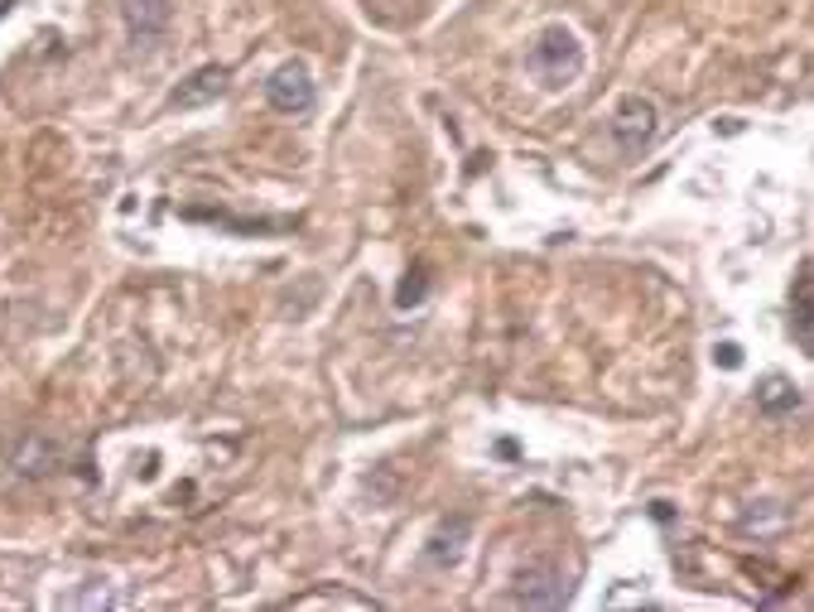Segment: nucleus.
<instances>
[{
	"label": "nucleus",
	"instance_id": "nucleus-1",
	"mask_svg": "<svg viewBox=\"0 0 814 612\" xmlns=\"http://www.w3.org/2000/svg\"><path fill=\"white\" fill-rule=\"evenodd\" d=\"M526 68H530L535 82L549 87V92L574 87L584 78V43H578V34L569 24H545L526 49Z\"/></svg>",
	"mask_w": 814,
	"mask_h": 612
},
{
	"label": "nucleus",
	"instance_id": "nucleus-2",
	"mask_svg": "<svg viewBox=\"0 0 814 612\" xmlns=\"http://www.w3.org/2000/svg\"><path fill=\"white\" fill-rule=\"evenodd\" d=\"M607 130H613L617 150L627 155V159H636L642 150H651V145H656V136H661V111H656V101L642 97V92L622 97L617 111H613V121H607Z\"/></svg>",
	"mask_w": 814,
	"mask_h": 612
},
{
	"label": "nucleus",
	"instance_id": "nucleus-3",
	"mask_svg": "<svg viewBox=\"0 0 814 612\" xmlns=\"http://www.w3.org/2000/svg\"><path fill=\"white\" fill-rule=\"evenodd\" d=\"M569 593H574L569 574L559 564H526L516 574V603H526V608H564Z\"/></svg>",
	"mask_w": 814,
	"mask_h": 612
},
{
	"label": "nucleus",
	"instance_id": "nucleus-4",
	"mask_svg": "<svg viewBox=\"0 0 814 612\" xmlns=\"http://www.w3.org/2000/svg\"><path fill=\"white\" fill-rule=\"evenodd\" d=\"M266 101L280 116L314 111V78H309V68H304V63H280L266 78Z\"/></svg>",
	"mask_w": 814,
	"mask_h": 612
},
{
	"label": "nucleus",
	"instance_id": "nucleus-5",
	"mask_svg": "<svg viewBox=\"0 0 814 612\" xmlns=\"http://www.w3.org/2000/svg\"><path fill=\"white\" fill-rule=\"evenodd\" d=\"M121 20L136 49H155L173 24V6L169 0H121Z\"/></svg>",
	"mask_w": 814,
	"mask_h": 612
},
{
	"label": "nucleus",
	"instance_id": "nucleus-6",
	"mask_svg": "<svg viewBox=\"0 0 814 612\" xmlns=\"http://www.w3.org/2000/svg\"><path fill=\"white\" fill-rule=\"evenodd\" d=\"M468 541H473V521L468 516H448L439 531L429 535V564L434 570H454V564L463 560V550H468Z\"/></svg>",
	"mask_w": 814,
	"mask_h": 612
},
{
	"label": "nucleus",
	"instance_id": "nucleus-7",
	"mask_svg": "<svg viewBox=\"0 0 814 612\" xmlns=\"http://www.w3.org/2000/svg\"><path fill=\"white\" fill-rule=\"evenodd\" d=\"M222 92H227V68L208 63V68L188 72V82H179V92H173V107L193 111V107H208V101H217Z\"/></svg>",
	"mask_w": 814,
	"mask_h": 612
},
{
	"label": "nucleus",
	"instance_id": "nucleus-8",
	"mask_svg": "<svg viewBox=\"0 0 814 612\" xmlns=\"http://www.w3.org/2000/svg\"><path fill=\"white\" fill-rule=\"evenodd\" d=\"M53 468H58V444L43 440V434H29V440L14 448V473L43 477V473H53Z\"/></svg>",
	"mask_w": 814,
	"mask_h": 612
},
{
	"label": "nucleus",
	"instance_id": "nucleus-9",
	"mask_svg": "<svg viewBox=\"0 0 814 612\" xmlns=\"http://www.w3.org/2000/svg\"><path fill=\"white\" fill-rule=\"evenodd\" d=\"M801 405V391H795L786 376H766V382L757 386V411L762 415H786Z\"/></svg>",
	"mask_w": 814,
	"mask_h": 612
},
{
	"label": "nucleus",
	"instance_id": "nucleus-10",
	"mask_svg": "<svg viewBox=\"0 0 814 612\" xmlns=\"http://www.w3.org/2000/svg\"><path fill=\"white\" fill-rule=\"evenodd\" d=\"M795 338H805L810 347H814V280L810 275H801V280H795Z\"/></svg>",
	"mask_w": 814,
	"mask_h": 612
},
{
	"label": "nucleus",
	"instance_id": "nucleus-11",
	"mask_svg": "<svg viewBox=\"0 0 814 612\" xmlns=\"http://www.w3.org/2000/svg\"><path fill=\"white\" fill-rule=\"evenodd\" d=\"M781 526H786V506H781V502H762V506H752V512L743 516L747 535H766V531H781Z\"/></svg>",
	"mask_w": 814,
	"mask_h": 612
},
{
	"label": "nucleus",
	"instance_id": "nucleus-12",
	"mask_svg": "<svg viewBox=\"0 0 814 612\" xmlns=\"http://www.w3.org/2000/svg\"><path fill=\"white\" fill-rule=\"evenodd\" d=\"M68 603H72V608H121L126 599H121V593H111V589H107V579H101V589H87V593H72V599H68Z\"/></svg>",
	"mask_w": 814,
	"mask_h": 612
},
{
	"label": "nucleus",
	"instance_id": "nucleus-13",
	"mask_svg": "<svg viewBox=\"0 0 814 612\" xmlns=\"http://www.w3.org/2000/svg\"><path fill=\"white\" fill-rule=\"evenodd\" d=\"M425 289H429L425 270H415L410 280H400V289H396V304H400V309H410V304H419V299H425Z\"/></svg>",
	"mask_w": 814,
	"mask_h": 612
},
{
	"label": "nucleus",
	"instance_id": "nucleus-14",
	"mask_svg": "<svg viewBox=\"0 0 814 612\" xmlns=\"http://www.w3.org/2000/svg\"><path fill=\"white\" fill-rule=\"evenodd\" d=\"M714 362H718V367H728V372H737V367H743V347H737V343H718Z\"/></svg>",
	"mask_w": 814,
	"mask_h": 612
}]
</instances>
